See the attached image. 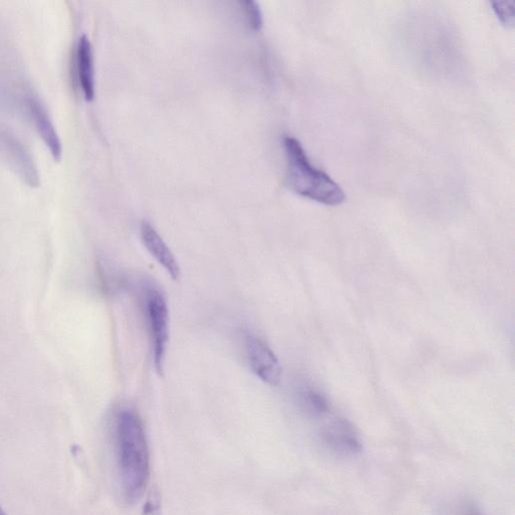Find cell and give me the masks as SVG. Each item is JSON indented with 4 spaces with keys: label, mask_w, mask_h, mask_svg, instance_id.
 Segmentation results:
<instances>
[{
    "label": "cell",
    "mask_w": 515,
    "mask_h": 515,
    "mask_svg": "<svg viewBox=\"0 0 515 515\" xmlns=\"http://www.w3.org/2000/svg\"><path fill=\"white\" fill-rule=\"evenodd\" d=\"M117 468L124 498L133 503L145 491L149 479V450L139 416L125 409L118 413L115 426Z\"/></svg>",
    "instance_id": "cell-1"
},
{
    "label": "cell",
    "mask_w": 515,
    "mask_h": 515,
    "mask_svg": "<svg viewBox=\"0 0 515 515\" xmlns=\"http://www.w3.org/2000/svg\"><path fill=\"white\" fill-rule=\"evenodd\" d=\"M76 72L85 99L91 102L95 97V70L93 48L89 38L83 35L76 50Z\"/></svg>",
    "instance_id": "cell-9"
},
{
    "label": "cell",
    "mask_w": 515,
    "mask_h": 515,
    "mask_svg": "<svg viewBox=\"0 0 515 515\" xmlns=\"http://www.w3.org/2000/svg\"><path fill=\"white\" fill-rule=\"evenodd\" d=\"M144 308L152 342L153 363L156 372L162 375L169 339L168 306L163 294L151 287L145 291Z\"/></svg>",
    "instance_id": "cell-3"
},
{
    "label": "cell",
    "mask_w": 515,
    "mask_h": 515,
    "mask_svg": "<svg viewBox=\"0 0 515 515\" xmlns=\"http://www.w3.org/2000/svg\"><path fill=\"white\" fill-rule=\"evenodd\" d=\"M240 5L249 27L253 31H259L263 26V17L257 3L245 0Z\"/></svg>",
    "instance_id": "cell-11"
},
{
    "label": "cell",
    "mask_w": 515,
    "mask_h": 515,
    "mask_svg": "<svg viewBox=\"0 0 515 515\" xmlns=\"http://www.w3.org/2000/svg\"><path fill=\"white\" fill-rule=\"evenodd\" d=\"M493 11L499 21L505 26H513L515 3L514 2H497L492 3Z\"/></svg>",
    "instance_id": "cell-12"
},
{
    "label": "cell",
    "mask_w": 515,
    "mask_h": 515,
    "mask_svg": "<svg viewBox=\"0 0 515 515\" xmlns=\"http://www.w3.org/2000/svg\"><path fill=\"white\" fill-rule=\"evenodd\" d=\"M0 150L30 187H39L40 177L30 153L15 136L3 129H0Z\"/></svg>",
    "instance_id": "cell-6"
},
{
    "label": "cell",
    "mask_w": 515,
    "mask_h": 515,
    "mask_svg": "<svg viewBox=\"0 0 515 515\" xmlns=\"http://www.w3.org/2000/svg\"><path fill=\"white\" fill-rule=\"evenodd\" d=\"M465 515H478L476 512H474V510H470L469 512H467Z\"/></svg>",
    "instance_id": "cell-14"
},
{
    "label": "cell",
    "mask_w": 515,
    "mask_h": 515,
    "mask_svg": "<svg viewBox=\"0 0 515 515\" xmlns=\"http://www.w3.org/2000/svg\"><path fill=\"white\" fill-rule=\"evenodd\" d=\"M25 102L37 131L49 148L54 159L59 161L63 152L62 143L47 108L39 97L33 93H29L25 96Z\"/></svg>",
    "instance_id": "cell-7"
},
{
    "label": "cell",
    "mask_w": 515,
    "mask_h": 515,
    "mask_svg": "<svg viewBox=\"0 0 515 515\" xmlns=\"http://www.w3.org/2000/svg\"><path fill=\"white\" fill-rule=\"evenodd\" d=\"M140 236L148 253L168 273L170 278L179 280L181 268L178 260L156 230L149 223L143 222L140 228Z\"/></svg>",
    "instance_id": "cell-8"
},
{
    "label": "cell",
    "mask_w": 515,
    "mask_h": 515,
    "mask_svg": "<svg viewBox=\"0 0 515 515\" xmlns=\"http://www.w3.org/2000/svg\"><path fill=\"white\" fill-rule=\"evenodd\" d=\"M286 184L295 194L326 206L345 202V192L324 171L310 162L301 143L293 137L284 138Z\"/></svg>",
    "instance_id": "cell-2"
},
{
    "label": "cell",
    "mask_w": 515,
    "mask_h": 515,
    "mask_svg": "<svg viewBox=\"0 0 515 515\" xmlns=\"http://www.w3.org/2000/svg\"><path fill=\"white\" fill-rule=\"evenodd\" d=\"M321 438L326 447L342 456H355L362 452V442L345 419L333 417L321 431Z\"/></svg>",
    "instance_id": "cell-5"
},
{
    "label": "cell",
    "mask_w": 515,
    "mask_h": 515,
    "mask_svg": "<svg viewBox=\"0 0 515 515\" xmlns=\"http://www.w3.org/2000/svg\"><path fill=\"white\" fill-rule=\"evenodd\" d=\"M301 400L306 411L315 417L324 416L329 412V405L326 399L311 389H306L302 392Z\"/></svg>",
    "instance_id": "cell-10"
},
{
    "label": "cell",
    "mask_w": 515,
    "mask_h": 515,
    "mask_svg": "<svg viewBox=\"0 0 515 515\" xmlns=\"http://www.w3.org/2000/svg\"><path fill=\"white\" fill-rule=\"evenodd\" d=\"M161 497L157 488H152L144 504L142 515H161Z\"/></svg>",
    "instance_id": "cell-13"
},
{
    "label": "cell",
    "mask_w": 515,
    "mask_h": 515,
    "mask_svg": "<svg viewBox=\"0 0 515 515\" xmlns=\"http://www.w3.org/2000/svg\"><path fill=\"white\" fill-rule=\"evenodd\" d=\"M248 363L253 373L265 384L278 386L282 380V367L267 343L256 336L246 342Z\"/></svg>",
    "instance_id": "cell-4"
},
{
    "label": "cell",
    "mask_w": 515,
    "mask_h": 515,
    "mask_svg": "<svg viewBox=\"0 0 515 515\" xmlns=\"http://www.w3.org/2000/svg\"><path fill=\"white\" fill-rule=\"evenodd\" d=\"M0 515H8L2 507H0Z\"/></svg>",
    "instance_id": "cell-15"
}]
</instances>
